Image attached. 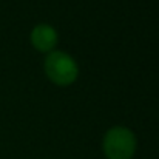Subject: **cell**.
<instances>
[{"label":"cell","instance_id":"obj_1","mask_svg":"<svg viewBox=\"0 0 159 159\" xmlns=\"http://www.w3.org/2000/svg\"><path fill=\"white\" fill-rule=\"evenodd\" d=\"M102 148L108 159H131L136 152V136L127 127H111L104 136Z\"/></svg>","mask_w":159,"mask_h":159},{"label":"cell","instance_id":"obj_2","mask_svg":"<svg viewBox=\"0 0 159 159\" xmlns=\"http://www.w3.org/2000/svg\"><path fill=\"white\" fill-rule=\"evenodd\" d=\"M45 73L48 79L56 85H70L77 79L79 68L76 60L66 54L65 51H51L48 53L45 63H43Z\"/></svg>","mask_w":159,"mask_h":159},{"label":"cell","instance_id":"obj_3","mask_svg":"<svg viewBox=\"0 0 159 159\" xmlns=\"http://www.w3.org/2000/svg\"><path fill=\"white\" fill-rule=\"evenodd\" d=\"M31 43L37 51L42 53H51L54 51V47L57 43V33L51 25L48 23H40L33 28L31 31Z\"/></svg>","mask_w":159,"mask_h":159}]
</instances>
